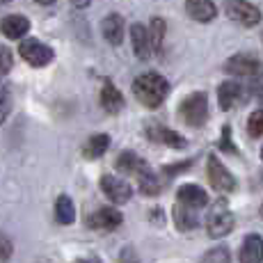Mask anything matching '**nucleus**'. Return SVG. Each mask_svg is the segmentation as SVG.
<instances>
[{"label": "nucleus", "mask_w": 263, "mask_h": 263, "mask_svg": "<svg viewBox=\"0 0 263 263\" xmlns=\"http://www.w3.org/2000/svg\"><path fill=\"white\" fill-rule=\"evenodd\" d=\"M133 94L144 108H158L170 94V83L156 71H146L133 80Z\"/></svg>", "instance_id": "1"}, {"label": "nucleus", "mask_w": 263, "mask_h": 263, "mask_svg": "<svg viewBox=\"0 0 263 263\" xmlns=\"http://www.w3.org/2000/svg\"><path fill=\"white\" fill-rule=\"evenodd\" d=\"M234 213L229 211V204L227 199H217L213 206H211V213L206 217V229H209L211 238H222L229 231H234Z\"/></svg>", "instance_id": "2"}, {"label": "nucleus", "mask_w": 263, "mask_h": 263, "mask_svg": "<svg viewBox=\"0 0 263 263\" xmlns=\"http://www.w3.org/2000/svg\"><path fill=\"white\" fill-rule=\"evenodd\" d=\"M179 115L188 126H204L209 119V96L204 92L185 96L183 103L179 105Z\"/></svg>", "instance_id": "3"}, {"label": "nucleus", "mask_w": 263, "mask_h": 263, "mask_svg": "<svg viewBox=\"0 0 263 263\" xmlns=\"http://www.w3.org/2000/svg\"><path fill=\"white\" fill-rule=\"evenodd\" d=\"M224 12L231 21L245 25V28H254L261 21V12L256 5L247 3V0H227L224 3Z\"/></svg>", "instance_id": "4"}, {"label": "nucleus", "mask_w": 263, "mask_h": 263, "mask_svg": "<svg viewBox=\"0 0 263 263\" xmlns=\"http://www.w3.org/2000/svg\"><path fill=\"white\" fill-rule=\"evenodd\" d=\"M18 53H21V58L28 64H32V67H46V64H50L55 58L53 48L46 46V44H42L39 39H25V42H21Z\"/></svg>", "instance_id": "5"}, {"label": "nucleus", "mask_w": 263, "mask_h": 263, "mask_svg": "<svg viewBox=\"0 0 263 263\" xmlns=\"http://www.w3.org/2000/svg\"><path fill=\"white\" fill-rule=\"evenodd\" d=\"M101 190H103V195L108 197L112 204H126V201L130 199V195H133V188H130V183L126 179H119V176H112V174H103L99 181Z\"/></svg>", "instance_id": "6"}, {"label": "nucleus", "mask_w": 263, "mask_h": 263, "mask_svg": "<svg viewBox=\"0 0 263 263\" xmlns=\"http://www.w3.org/2000/svg\"><path fill=\"white\" fill-rule=\"evenodd\" d=\"M209 181L217 192H234L236 179L217 156H209Z\"/></svg>", "instance_id": "7"}, {"label": "nucleus", "mask_w": 263, "mask_h": 263, "mask_svg": "<svg viewBox=\"0 0 263 263\" xmlns=\"http://www.w3.org/2000/svg\"><path fill=\"white\" fill-rule=\"evenodd\" d=\"M121 213L117 209H96L89 217H85V224L96 231H115L121 224Z\"/></svg>", "instance_id": "8"}, {"label": "nucleus", "mask_w": 263, "mask_h": 263, "mask_svg": "<svg viewBox=\"0 0 263 263\" xmlns=\"http://www.w3.org/2000/svg\"><path fill=\"white\" fill-rule=\"evenodd\" d=\"M224 71L231 76H245V78H250V76L261 73V62L256 58H252V55L240 53V55H234V58L227 60Z\"/></svg>", "instance_id": "9"}, {"label": "nucleus", "mask_w": 263, "mask_h": 263, "mask_svg": "<svg viewBox=\"0 0 263 263\" xmlns=\"http://www.w3.org/2000/svg\"><path fill=\"white\" fill-rule=\"evenodd\" d=\"M130 42H133V53L138 60H146L151 58V53H154V48H151V39H149V30L144 28L142 23H135L133 28H130Z\"/></svg>", "instance_id": "10"}, {"label": "nucleus", "mask_w": 263, "mask_h": 263, "mask_svg": "<svg viewBox=\"0 0 263 263\" xmlns=\"http://www.w3.org/2000/svg\"><path fill=\"white\" fill-rule=\"evenodd\" d=\"M185 12L190 18L199 23H209L217 16V7L213 0H185Z\"/></svg>", "instance_id": "11"}, {"label": "nucleus", "mask_w": 263, "mask_h": 263, "mask_svg": "<svg viewBox=\"0 0 263 263\" xmlns=\"http://www.w3.org/2000/svg\"><path fill=\"white\" fill-rule=\"evenodd\" d=\"M101 30H103L105 42L112 44V46H119V44L124 42L126 23H124V18H121L119 14H110V16L103 18V23H101Z\"/></svg>", "instance_id": "12"}, {"label": "nucleus", "mask_w": 263, "mask_h": 263, "mask_svg": "<svg viewBox=\"0 0 263 263\" xmlns=\"http://www.w3.org/2000/svg\"><path fill=\"white\" fill-rule=\"evenodd\" d=\"M176 197H179L181 204L190 206V209H201V206L209 204V195H206V190L199 188V185H195V183L181 185V188L176 190Z\"/></svg>", "instance_id": "13"}, {"label": "nucleus", "mask_w": 263, "mask_h": 263, "mask_svg": "<svg viewBox=\"0 0 263 263\" xmlns=\"http://www.w3.org/2000/svg\"><path fill=\"white\" fill-rule=\"evenodd\" d=\"M146 135H149V138L154 140V142L167 144V146H172V149H183V146L188 144V142H185L183 135L174 133V130L165 128V126H158V124L149 126V128H146Z\"/></svg>", "instance_id": "14"}, {"label": "nucleus", "mask_w": 263, "mask_h": 263, "mask_svg": "<svg viewBox=\"0 0 263 263\" xmlns=\"http://www.w3.org/2000/svg\"><path fill=\"white\" fill-rule=\"evenodd\" d=\"M28 30H30V21L21 14H12V16H5L0 21V32L7 39H21L28 34Z\"/></svg>", "instance_id": "15"}, {"label": "nucleus", "mask_w": 263, "mask_h": 263, "mask_svg": "<svg viewBox=\"0 0 263 263\" xmlns=\"http://www.w3.org/2000/svg\"><path fill=\"white\" fill-rule=\"evenodd\" d=\"M240 263H263V238L259 234L245 236L240 247Z\"/></svg>", "instance_id": "16"}, {"label": "nucleus", "mask_w": 263, "mask_h": 263, "mask_svg": "<svg viewBox=\"0 0 263 263\" xmlns=\"http://www.w3.org/2000/svg\"><path fill=\"white\" fill-rule=\"evenodd\" d=\"M101 105H103V110L110 115H117V112H121V108H124V96L115 87L112 80H105L103 83V89H101Z\"/></svg>", "instance_id": "17"}, {"label": "nucleus", "mask_w": 263, "mask_h": 263, "mask_svg": "<svg viewBox=\"0 0 263 263\" xmlns=\"http://www.w3.org/2000/svg\"><path fill=\"white\" fill-rule=\"evenodd\" d=\"M217 101H220L222 110H231L234 105H238L242 101V85L234 83V80L222 83L220 89H217Z\"/></svg>", "instance_id": "18"}, {"label": "nucleus", "mask_w": 263, "mask_h": 263, "mask_svg": "<svg viewBox=\"0 0 263 263\" xmlns=\"http://www.w3.org/2000/svg\"><path fill=\"white\" fill-rule=\"evenodd\" d=\"M115 167H117L119 172H124V174H135L138 176L144 167H149V163L140 158L135 151H121V154L117 156V160H115Z\"/></svg>", "instance_id": "19"}, {"label": "nucleus", "mask_w": 263, "mask_h": 263, "mask_svg": "<svg viewBox=\"0 0 263 263\" xmlns=\"http://www.w3.org/2000/svg\"><path fill=\"white\" fill-rule=\"evenodd\" d=\"M197 209H190V206L176 201L174 206V224L179 231H192L195 227H199V217L195 213Z\"/></svg>", "instance_id": "20"}, {"label": "nucleus", "mask_w": 263, "mask_h": 263, "mask_svg": "<svg viewBox=\"0 0 263 263\" xmlns=\"http://www.w3.org/2000/svg\"><path fill=\"white\" fill-rule=\"evenodd\" d=\"M108 149H110V135L108 133H96V135H92V138L87 140L83 154H85V158L87 160H96V158H101Z\"/></svg>", "instance_id": "21"}, {"label": "nucleus", "mask_w": 263, "mask_h": 263, "mask_svg": "<svg viewBox=\"0 0 263 263\" xmlns=\"http://www.w3.org/2000/svg\"><path fill=\"white\" fill-rule=\"evenodd\" d=\"M55 220H58V224H71L76 220V206L69 199V195H60L55 199Z\"/></svg>", "instance_id": "22"}, {"label": "nucleus", "mask_w": 263, "mask_h": 263, "mask_svg": "<svg viewBox=\"0 0 263 263\" xmlns=\"http://www.w3.org/2000/svg\"><path fill=\"white\" fill-rule=\"evenodd\" d=\"M138 181H140V190H142V195L156 197L160 192V179L156 176V172L151 170V167H144L142 172H140Z\"/></svg>", "instance_id": "23"}, {"label": "nucleus", "mask_w": 263, "mask_h": 263, "mask_svg": "<svg viewBox=\"0 0 263 263\" xmlns=\"http://www.w3.org/2000/svg\"><path fill=\"white\" fill-rule=\"evenodd\" d=\"M165 21L163 18H154L149 25V39H151V48H154V53H160V48H163V39H165Z\"/></svg>", "instance_id": "24"}, {"label": "nucleus", "mask_w": 263, "mask_h": 263, "mask_svg": "<svg viewBox=\"0 0 263 263\" xmlns=\"http://www.w3.org/2000/svg\"><path fill=\"white\" fill-rule=\"evenodd\" d=\"M231 256H229V250L227 247H215V250H209L204 254V259L199 263H229Z\"/></svg>", "instance_id": "25"}, {"label": "nucleus", "mask_w": 263, "mask_h": 263, "mask_svg": "<svg viewBox=\"0 0 263 263\" xmlns=\"http://www.w3.org/2000/svg\"><path fill=\"white\" fill-rule=\"evenodd\" d=\"M247 130H250L252 138H261V135H263V110H256V112L250 115Z\"/></svg>", "instance_id": "26"}, {"label": "nucleus", "mask_w": 263, "mask_h": 263, "mask_svg": "<svg viewBox=\"0 0 263 263\" xmlns=\"http://www.w3.org/2000/svg\"><path fill=\"white\" fill-rule=\"evenodd\" d=\"M9 110H12V96H9V89L0 83V124L7 119Z\"/></svg>", "instance_id": "27"}, {"label": "nucleus", "mask_w": 263, "mask_h": 263, "mask_svg": "<svg viewBox=\"0 0 263 263\" xmlns=\"http://www.w3.org/2000/svg\"><path fill=\"white\" fill-rule=\"evenodd\" d=\"M12 64H14V55H12V50H9L7 46H3V44H0V76L9 73Z\"/></svg>", "instance_id": "28"}, {"label": "nucleus", "mask_w": 263, "mask_h": 263, "mask_svg": "<svg viewBox=\"0 0 263 263\" xmlns=\"http://www.w3.org/2000/svg\"><path fill=\"white\" fill-rule=\"evenodd\" d=\"M12 254H14V245H12V240L7 238V236L0 231V263H7L9 259H12Z\"/></svg>", "instance_id": "29"}, {"label": "nucleus", "mask_w": 263, "mask_h": 263, "mask_svg": "<svg viewBox=\"0 0 263 263\" xmlns=\"http://www.w3.org/2000/svg\"><path fill=\"white\" fill-rule=\"evenodd\" d=\"M220 149H222V151H229V154H238V149H236V146L231 144V128H229V126H224V128H222Z\"/></svg>", "instance_id": "30"}, {"label": "nucleus", "mask_w": 263, "mask_h": 263, "mask_svg": "<svg viewBox=\"0 0 263 263\" xmlns=\"http://www.w3.org/2000/svg\"><path fill=\"white\" fill-rule=\"evenodd\" d=\"M190 160H185V163H176V165H165L163 172L165 174H176V172H183V170H188L190 167Z\"/></svg>", "instance_id": "31"}, {"label": "nucleus", "mask_w": 263, "mask_h": 263, "mask_svg": "<svg viewBox=\"0 0 263 263\" xmlns=\"http://www.w3.org/2000/svg\"><path fill=\"white\" fill-rule=\"evenodd\" d=\"M252 94H254L256 99H259L261 103H263V80H259V83L252 85Z\"/></svg>", "instance_id": "32"}, {"label": "nucleus", "mask_w": 263, "mask_h": 263, "mask_svg": "<svg viewBox=\"0 0 263 263\" xmlns=\"http://www.w3.org/2000/svg\"><path fill=\"white\" fill-rule=\"evenodd\" d=\"M119 263H140V261L135 259L133 252H124V254H121V259H119Z\"/></svg>", "instance_id": "33"}, {"label": "nucleus", "mask_w": 263, "mask_h": 263, "mask_svg": "<svg viewBox=\"0 0 263 263\" xmlns=\"http://www.w3.org/2000/svg\"><path fill=\"white\" fill-rule=\"evenodd\" d=\"M71 3H73V7L85 9V7H89V3H92V0H71Z\"/></svg>", "instance_id": "34"}, {"label": "nucleus", "mask_w": 263, "mask_h": 263, "mask_svg": "<svg viewBox=\"0 0 263 263\" xmlns=\"http://www.w3.org/2000/svg\"><path fill=\"white\" fill-rule=\"evenodd\" d=\"M76 263H101L96 256H89V259H80V261H76Z\"/></svg>", "instance_id": "35"}, {"label": "nucleus", "mask_w": 263, "mask_h": 263, "mask_svg": "<svg viewBox=\"0 0 263 263\" xmlns=\"http://www.w3.org/2000/svg\"><path fill=\"white\" fill-rule=\"evenodd\" d=\"M34 3H39V5H53L55 0H34Z\"/></svg>", "instance_id": "36"}, {"label": "nucleus", "mask_w": 263, "mask_h": 263, "mask_svg": "<svg viewBox=\"0 0 263 263\" xmlns=\"http://www.w3.org/2000/svg\"><path fill=\"white\" fill-rule=\"evenodd\" d=\"M0 3H12V0H0Z\"/></svg>", "instance_id": "37"}, {"label": "nucleus", "mask_w": 263, "mask_h": 263, "mask_svg": "<svg viewBox=\"0 0 263 263\" xmlns=\"http://www.w3.org/2000/svg\"><path fill=\"white\" fill-rule=\"evenodd\" d=\"M261 217H263V204H261Z\"/></svg>", "instance_id": "38"}, {"label": "nucleus", "mask_w": 263, "mask_h": 263, "mask_svg": "<svg viewBox=\"0 0 263 263\" xmlns=\"http://www.w3.org/2000/svg\"><path fill=\"white\" fill-rule=\"evenodd\" d=\"M261 160H263V149H261Z\"/></svg>", "instance_id": "39"}]
</instances>
